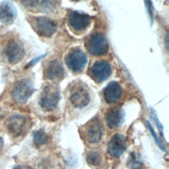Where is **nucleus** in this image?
<instances>
[{"instance_id": "nucleus-22", "label": "nucleus", "mask_w": 169, "mask_h": 169, "mask_svg": "<svg viewBox=\"0 0 169 169\" xmlns=\"http://www.w3.org/2000/svg\"><path fill=\"white\" fill-rule=\"evenodd\" d=\"M145 2L146 7L147 8V11H149V14L150 17H151V20L153 19V6L152 3H151V0H145Z\"/></svg>"}, {"instance_id": "nucleus-11", "label": "nucleus", "mask_w": 169, "mask_h": 169, "mask_svg": "<svg viewBox=\"0 0 169 169\" xmlns=\"http://www.w3.org/2000/svg\"><path fill=\"white\" fill-rule=\"evenodd\" d=\"M69 23L73 30L81 32L88 28L91 24V19L87 15L72 11L69 15Z\"/></svg>"}, {"instance_id": "nucleus-18", "label": "nucleus", "mask_w": 169, "mask_h": 169, "mask_svg": "<svg viewBox=\"0 0 169 169\" xmlns=\"http://www.w3.org/2000/svg\"><path fill=\"white\" fill-rule=\"evenodd\" d=\"M102 161L101 154L97 151H90L87 156V161L91 166H98Z\"/></svg>"}, {"instance_id": "nucleus-3", "label": "nucleus", "mask_w": 169, "mask_h": 169, "mask_svg": "<svg viewBox=\"0 0 169 169\" xmlns=\"http://www.w3.org/2000/svg\"><path fill=\"white\" fill-rule=\"evenodd\" d=\"M87 62L86 55L79 48L71 50L66 58V63L67 67L73 73L81 72L85 67Z\"/></svg>"}, {"instance_id": "nucleus-4", "label": "nucleus", "mask_w": 169, "mask_h": 169, "mask_svg": "<svg viewBox=\"0 0 169 169\" xmlns=\"http://www.w3.org/2000/svg\"><path fill=\"white\" fill-rule=\"evenodd\" d=\"M70 101L75 107H86L90 102V95L86 86L79 83L74 85L71 90Z\"/></svg>"}, {"instance_id": "nucleus-20", "label": "nucleus", "mask_w": 169, "mask_h": 169, "mask_svg": "<svg viewBox=\"0 0 169 169\" xmlns=\"http://www.w3.org/2000/svg\"><path fill=\"white\" fill-rule=\"evenodd\" d=\"M22 4L28 8H33L38 5L39 0H21Z\"/></svg>"}, {"instance_id": "nucleus-9", "label": "nucleus", "mask_w": 169, "mask_h": 169, "mask_svg": "<svg viewBox=\"0 0 169 169\" xmlns=\"http://www.w3.org/2000/svg\"><path fill=\"white\" fill-rule=\"evenodd\" d=\"M112 69L110 64L105 61H98L91 68V75L97 83H102L110 76Z\"/></svg>"}, {"instance_id": "nucleus-19", "label": "nucleus", "mask_w": 169, "mask_h": 169, "mask_svg": "<svg viewBox=\"0 0 169 169\" xmlns=\"http://www.w3.org/2000/svg\"><path fill=\"white\" fill-rule=\"evenodd\" d=\"M147 127H148L150 133H151V136H152V137H153V139H155V142H156V143L157 144V145L159 146V147L162 151H166V150H165V147L163 146V145H162V143H161V141H160L159 138V137H157V136H156V133L155 132V130H153V128L151 124H150L149 122H147Z\"/></svg>"}, {"instance_id": "nucleus-15", "label": "nucleus", "mask_w": 169, "mask_h": 169, "mask_svg": "<svg viewBox=\"0 0 169 169\" xmlns=\"http://www.w3.org/2000/svg\"><path fill=\"white\" fill-rule=\"evenodd\" d=\"M124 113L120 108H112L106 114L105 119L107 126L110 129H116L121 126L123 122Z\"/></svg>"}, {"instance_id": "nucleus-14", "label": "nucleus", "mask_w": 169, "mask_h": 169, "mask_svg": "<svg viewBox=\"0 0 169 169\" xmlns=\"http://www.w3.org/2000/svg\"><path fill=\"white\" fill-rule=\"evenodd\" d=\"M65 71L62 63L57 60L50 62L45 69V77L50 80H61L64 77Z\"/></svg>"}, {"instance_id": "nucleus-8", "label": "nucleus", "mask_w": 169, "mask_h": 169, "mask_svg": "<svg viewBox=\"0 0 169 169\" xmlns=\"http://www.w3.org/2000/svg\"><path fill=\"white\" fill-rule=\"evenodd\" d=\"M27 125L25 117L19 114L11 116L6 121V127L13 137H18L23 133Z\"/></svg>"}, {"instance_id": "nucleus-10", "label": "nucleus", "mask_w": 169, "mask_h": 169, "mask_svg": "<svg viewBox=\"0 0 169 169\" xmlns=\"http://www.w3.org/2000/svg\"><path fill=\"white\" fill-rule=\"evenodd\" d=\"M127 148V139L124 136L116 133L112 136L108 143V152L115 158L122 156Z\"/></svg>"}, {"instance_id": "nucleus-13", "label": "nucleus", "mask_w": 169, "mask_h": 169, "mask_svg": "<svg viewBox=\"0 0 169 169\" xmlns=\"http://www.w3.org/2000/svg\"><path fill=\"white\" fill-rule=\"evenodd\" d=\"M102 135L101 123L98 118H95L89 124L86 130V138L91 144L97 143Z\"/></svg>"}, {"instance_id": "nucleus-2", "label": "nucleus", "mask_w": 169, "mask_h": 169, "mask_svg": "<svg viewBox=\"0 0 169 169\" xmlns=\"http://www.w3.org/2000/svg\"><path fill=\"white\" fill-rule=\"evenodd\" d=\"M34 91L32 82L29 79H22L16 83L11 92L12 98L18 103H25Z\"/></svg>"}, {"instance_id": "nucleus-24", "label": "nucleus", "mask_w": 169, "mask_h": 169, "mask_svg": "<svg viewBox=\"0 0 169 169\" xmlns=\"http://www.w3.org/2000/svg\"><path fill=\"white\" fill-rule=\"evenodd\" d=\"M13 169H32L29 166L25 165H19L15 166Z\"/></svg>"}, {"instance_id": "nucleus-1", "label": "nucleus", "mask_w": 169, "mask_h": 169, "mask_svg": "<svg viewBox=\"0 0 169 169\" xmlns=\"http://www.w3.org/2000/svg\"><path fill=\"white\" fill-rule=\"evenodd\" d=\"M60 99V94L57 87L50 84L42 90L39 103L44 110L50 112L57 108Z\"/></svg>"}, {"instance_id": "nucleus-5", "label": "nucleus", "mask_w": 169, "mask_h": 169, "mask_svg": "<svg viewBox=\"0 0 169 169\" xmlns=\"http://www.w3.org/2000/svg\"><path fill=\"white\" fill-rule=\"evenodd\" d=\"M32 25L37 33L44 37H50L57 29L56 22L50 19L44 17L32 18Z\"/></svg>"}, {"instance_id": "nucleus-12", "label": "nucleus", "mask_w": 169, "mask_h": 169, "mask_svg": "<svg viewBox=\"0 0 169 169\" xmlns=\"http://www.w3.org/2000/svg\"><path fill=\"white\" fill-rule=\"evenodd\" d=\"M17 16V9L14 4L9 1H3L0 3V21L9 25L14 21Z\"/></svg>"}, {"instance_id": "nucleus-7", "label": "nucleus", "mask_w": 169, "mask_h": 169, "mask_svg": "<svg viewBox=\"0 0 169 169\" xmlns=\"http://www.w3.org/2000/svg\"><path fill=\"white\" fill-rule=\"evenodd\" d=\"M5 54L10 63L16 64L23 58L25 50L21 42L16 40H11L6 46Z\"/></svg>"}, {"instance_id": "nucleus-25", "label": "nucleus", "mask_w": 169, "mask_h": 169, "mask_svg": "<svg viewBox=\"0 0 169 169\" xmlns=\"http://www.w3.org/2000/svg\"><path fill=\"white\" fill-rule=\"evenodd\" d=\"M3 145H4V141H3V139L0 136V152L2 151L3 148Z\"/></svg>"}, {"instance_id": "nucleus-27", "label": "nucleus", "mask_w": 169, "mask_h": 169, "mask_svg": "<svg viewBox=\"0 0 169 169\" xmlns=\"http://www.w3.org/2000/svg\"><path fill=\"white\" fill-rule=\"evenodd\" d=\"M73 1H75V2H78V1H80V0H73Z\"/></svg>"}, {"instance_id": "nucleus-21", "label": "nucleus", "mask_w": 169, "mask_h": 169, "mask_svg": "<svg viewBox=\"0 0 169 169\" xmlns=\"http://www.w3.org/2000/svg\"><path fill=\"white\" fill-rule=\"evenodd\" d=\"M151 116H152L153 120L155 121V123L156 124V126L158 127V129H159V130H161V132L162 133V130H163V127H162V126L161 124V123L159 122V120L158 118H157V116H156V114H155V112H154V110L153 109H151Z\"/></svg>"}, {"instance_id": "nucleus-26", "label": "nucleus", "mask_w": 169, "mask_h": 169, "mask_svg": "<svg viewBox=\"0 0 169 169\" xmlns=\"http://www.w3.org/2000/svg\"><path fill=\"white\" fill-rule=\"evenodd\" d=\"M42 169H48V168L46 167V166H43V167H42Z\"/></svg>"}, {"instance_id": "nucleus-16", "label": "nucleus", "mask_w": 169, "mask_h": 169, "mask_svg": "<svg viewBox=\"0 0 169 169\" xmlns=\"http://www.w3.org/2000/svg\"><path fill=\"white\" fill-rule=\"evenodd\" d=\"M122 89L118 83H110L104 91V98L106 102L109 104L117 102L122 96Z\"/></svg>"}, {"instance_id": "nucleus-23", "label": "nucleus", "mask_w": 169, "mask_h": 169, "mask_svg": "<svg viewBox=\"0 0 169 169\" xmlns=\"http://www.w3.org/2000/svg\"><path fill=\"white\" fill-rule=\"evenodd\" d=\"M44 56V55H43V56H39V57H36V58H34V60H32V61H31V62H30V63H28V66H26V68H27V67H31V66H34V64H36V63H37V62H39L40 60L41 59H42V57H43Z\"/></svg>"}, {"instance_id": "nucleus-6", "label": "nucleus", "mask_w": 169, "mask_h": 169, "mask_svg": "<svg viewBox=\"0 0 169 169\" xmlns=\"http://www.w3.org/2000/svg\"><path fill=\"white\" fill-rule=\"evenodd\" d=\"M89 52L93 56H102L108 50L107 40L103 34L96 33L92 35L87 45Z\"/></svg>"}, {"instance_id": "nucleus-17", "label": "nucleus", "mask_w": 169, "mask_h": 169, "mask_svg": "<svg viewBox=\"0 0 169 169\" xmlns=\"http://www.w3.org/2000/svg\"><path fill=\"white\" fill-rule=\"evenodd\" d=\"M33 141L37 147H40L47 143L48 137L43 130H38L33 133Z\"/></svg>"}]
</instances>
